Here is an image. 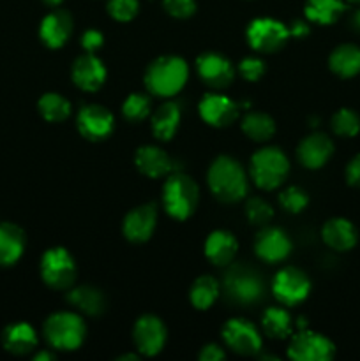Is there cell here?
I'll return each instance as SVG.
<instances>
[{
  "instance_id": "obj_43",
  "label": "cell",
  "mask_w": 360,
  "mask_h": 361,
  "mask_svg": "<svg viewBox=\"0 0 360 361\" xmlns=\"http://www.w3.org/2000/svg\"><path fill=\"white\" fill-rule=\"evenodd\" d=\"M346 182L352 187H360V154L355 155L346 166Z\"/></svg>"
},
{
  "instance_id": "obj_34",
  "label": "cell",
  "mask_w": 360,
  "mask_h": 361,
  "mask_svg": "<svg viewBox=\"0 0 360 361\" xmlns=\"http://www.w3.org/2000/svg\"><path fill=\"white\" fill-rule=\"evenodd\" d=\"M152 111V101L147 94L141 92H133L127 95V99L122 104V115L127 122L136 123L143 122Z\"/></svg>"
},
{
  "instance_id": "obj_41",
  "label": "cell",
  "mask_w": 360,
  "mask_h": 361,
  "mask_svg": "<svg viewBox=\"0 0 360 361\" xmlns=\"http://www.w3.org/2000/svg\"><path fill=\"white\" fill-rule=\"evenodd\" d=\"M80 42H81V46H83L85 51L95 53L102 46V42H104V37H102L101 32L95 30V28H88V30L83 32Z\"/></svg>"
},
{
  "instance_id": "obj_22",
  "label": "cell",
  "mask_w": 360,
  "mask_h": 361,
  "mask_svg": "<svg viewBox=\"0 0 360 361\" xmlns=\"http://www.w3.org/2000/svg\"><path fill=\"white\" fill-rule=\"evenodd\" d=\"M239 250V242L233 233L215 229L205 240V256L215 267H229Z\"/></svg>"
},
{
  "instance_id": "obj_37",
  "label": "cell",
  "mask_w": 360,
  "mask_h": 361,
  "mask_svg": "<svg viewBox=\"0 0 360 361\" xmlns=\"http://www.w3.org/2000/svg\"><path fill=\"white\" fill-rule=\"evenodd\" d=\"M279 203H281V207L284 208L286 212H289V214H299V212H302L304 208L307 207L309 196H307V192L304 189L293 185L279 194Z\"/></svg>"
},
{
  "instance_id": "obj_6",
  "label": "cell",
  "mask_w": 360,
  "mask_h": 361,
  "mask_svg": "<svg viewBox=\"0 0 360 361\" xmlns=\"http://www.w3.org/2000/svg\"><path fill=\"white\" fill-rule=\"evenodd\" d=\"M251 178L260 189L274 190L284 183L289 173V161L277 147L260 148L251 157Z\"/></svg>"
},
{
  "instance_id": "obj_29",
  "label": "cell",
  "mask_w": 360,
  "mask_h": 361,
  "mask_svg": "<svg viewBox=\"0 0 360 361\" xmlns=\"http://www.w3.org/2000/svg\"><path fill=\"white\" fill-rule=\"evenodd\" d=\"M221 295V284L212 275H201L193 282L189 291L191 305L198 310H208Z\"/></svg>"
},
{
  "instance_id": "obj_42",
  "label": "cell",
  "mask_w": 360,
  "mask_h": 361,
  "mask_svg": "<svg viewBox=\"0 0 360 361\" xmlns=\"http://www.w3.org/2000/svg\"><path fill=\"white\" fill-rule=\"evenodd\" d=\"M198 358L201 361H221L226 358V353L219 344H207L201 348L200 356H198Z\"/></svg>"
},
{
  "instance_id": "obj_44",
  "label": "cell",
  "mask_w": 360,
  "mask_h": 361,
  "mask_svg": "<svg viewBox=\"0 0 360 361\" xmlns=\"http://www.w3.org/2000/svg\"><path fill=\"white\" fill-rule=\"evenodd\" d=\"M288 32H289V37L302 39L309 34V25H307V21L304 20H295L292 21V25L288 27Z\"/></svg>"
},
{
  "instance_id": "obj_2",
  "label": "cell",
  "mask_w": 360,
  "mask_h": 361,
  "mask_svg": "<svg viewBox=\"0 0 360 361\" xmlns=\"http://www.w3.org/2000/svg\"><path fill=\"white\" fill-rule=\"evenodd\" d=\"M189 66L184 59L175 55H164L150 62L145 71V87L148 94L157 97H173L187 83Z\"/></svg>"
},
{
  "instance_id": "obj_38",
  "label": "cell",
  "mask_w": 360,
  "mask_h": 361,
  "mask_svg": "<svg viewBox=\"0 0 360 361\" xmlns=\"http://www.w3.org/2000/svg\"><path fill=\"white\" fill-rule=\"evenodd\" d=\"M138 11H140L138 0H108L109 16L116 21H122V23L134 20Z\"/></svg>"
},
{
  "instance_id": "obj_49",
  "label": "cell",
  "mask_w": 360,
  "mask_h": 361,
  "mask_svg": "<svg viewBox=\"0 0 360 361\" xmlns=\"http://www.w3.org/2000/svg\"><path fill=\"white\" fill-rule=\"evenodd\" d=\"M348 2H352V4H360V0H348Z\"/></svg>"
},
{
  "instance_id": "obj_5",
  "label": "cell",
  "mask_w": 360,
  "mask_h": 361,
  "mask_svg": "<svg viewBox=\"0 0 360 361\" xmlns=\"http://www.w3.org/2000/svg\"><path fill=\"white\" fill-rule=\"evenodd\" d=\"M226 298L236 305L249 307L261 302L265 296V282L261 274L247 264H233L222 279Z\"/></svg>"
},
{
  "instance_id": "obj_19",
  "label": "cell",
  "mask_w": 360,
  "mask_h": 361,
  "mask_svg": "<svg viewBox=\"0 0 360 361\" xmlns=\"http://www.w3.org/2000/svg\"><path fill=\"white\" fill-rule=\"evenodd\" d=\"M334 154V143L323 133H313L300 141L296 148V157L300 164L307 169H320L328 162Z\"/></svg>"
},
{
  "instance_id": "obj_4",
  "label": "cell",
  "mask_w": 360,
  "mask_h": 361,
  "mask_svg": "<svg viewBox=\"0 0 360 361\" xmlns=\"http://www.w3.org/2000/svg\"><path fill=\"white\" fill-rule=\"evenodd\" d=\"M42 334L49 348L59 351H76L85 342L87 326L80 314L60 310L48 316L42 326Z\"/></svg>"
},
{
  "instance_id": "obj_32",
  "label": "cell",
  "mask_w": 360,
  "mask_h": 361,
  "mask_svg": "<svg viewBox=\"0 0 360 361\" xmlns=\"http://www.w3.org/2000/svg\"><path fill=\"white\" fill-rule=\"evenodd\" d=\"M261 328L270 338H286L292 335L293 319L282 307H268L261 317Z\"/></svg>"
},
{
  "instance_id": "obj_20",
  "label": "cell",
  "mask_w": 360,
  "mask_h": 361,
  "mask_svg": "<svg viewBox=\"0 0 360 361\" xmlns=\"http://www.w3.org/2000/svg\"><path fill=\"white\" fill-rule=\"evenodd\" d=\"M73 16L64 9H53L46 14L39 27V37L48 48H62L73 34Z\"/></svg>"
},
{
  "instance_id": "obj_48",
  "label": "cell",
  "mask_w": 360,
  "mask_h": 361,
  "mask_svg": "<svg viewBox=\"0 0 360 361\" xmlns=\"http://www.w3.org/2000/svg\"><path fill=\"white\" fill-rule=\"evenodd\" d=\"M138 358H140L138 355H124V356H120V358H116V360L124 361V360H138Z\"/></svg>"
},
{
  "instance_id": "obj_36",
  "label": "cell",
  "mask_w": 360,
  "mask_h": 361,
  "mask_svg": "<svg viewBox=\"0 0 360 361\" xmlns=\"http://www.w3.org/2000/svg\"><path fill=\"white\" fill-rule=\"evenodd\" d=\"M246 215L251 224L263 228L274 217V208L270 207L268 201L261 200V197H251L246 203Z\"/></svg>"
},
{
  "instance_id": "obj_31",
  "label": "cell",
  "mask_w": 360,
  "mask_h": 361,
  "mask_svg": "<svg viewBox=\"0 0 360 361\" xmlns=\"http://www.w3.org/2000/svg\"><path fill=\"white\" fill-rule=\"evenodd\" d=\"M242 133L251 141L263 143L275 134V122L270 115L261 111H251L242 120Z\"/></svg>"
},
{
  "instance_id": "obj_28",
  "label": "cell",
  "mask_w": 360,
  "mask_h": 361,
  "mask_svg": "<svg viewBox=\"0 0 360 361\" xmlns=\"http://www.w3.org/2000/svg\"><path fill=\"white\" fill-rule=\"evenodd\" d=\"M328 66L334 74L341 78H353L360 73V48L356 44L337 46L328 56Z\"/></svg>"
},
{
  "instance_id": "obj_40",
  "label": "cell",
  "mask_w": 360,
  "mask_h": 361,
  "mask_svg": "<svg viewBox=\"0 0 360 361\" xmlns=\"http://www.w3.org/2000/svg\"><path fill=\"white\" fill-rule=\"evenodd\" d=\"M265 63L263 60L258 56H246L242 62L239 63L240 76L246 81H258L265 74Z\"/></svg>"
},
{
  "instance_id": "obj_21",
  "label": "cell",
  "mask_w": 360,
  "mask_h": 361,
  "mask_svg": "<svg viewBox=\"0 0 360 361\" xmlns=\"http://www.w3.org/2000/svg\"><path fill=\"white\" fill-rule=\"evenodd\" d=\"M134 164H136L138 171L147 178L168 176L173 168L172 157L161 147H155V145H145V147L138 148L136 155H134Z\"/></svg>"
},
{
  "instance_id": "obj_15",
  "label": "cell",
  "mask_w": 360,
  "mask_h": 361,
  "mask_svg": "<svg viewBox=\"0 0 360 361\" xmlns=\"http://www.w3.org/2000/svg\"><path fill=\"white\" fill-rule=\"evenodd\" d=\"M292 240L281 228L261 229L254 240V252L261 261L268 264H275L284 261L292 254Z\"/></svg>"
},
{
  "instance_id": "obj_45",
  "label": "cell",
  "mask_w": 360,
  "mask_h": 361,
  "mask_svg": "<svg viewBox=\"0 0 360 361\" xmlns=\"http://www.w3.org/2000/svg\"><path fill=\"white\" fill-rule=\"evenodd\" d=\"M34 360L35 361H53L55 360V355H53L52 351H46L44 349V351H39L37 355L34 356Z\"/></svg>"
},
{
  "instance_id": "obj_30",
  "label": "cell",
  "mask_w": 360,
  "mask_h": 361,
  "mask_svg": "<svg viewBox=\"0 0 360 361\" xmlns=\"http://www.w3.org/2000/svg\"><path fill=\"white\" fill-rule=\"evenodd\" d=\"M346 9L342 0H307L304 13L306 18L318 25H332Z\"/></svg>"
},
{
  "instance_id": "obj_24",
  "label": "cell",
  "mask_w": 360,
  "mask_h": 361,
  "mask_svg": "<svg viewBox=\"0 0 360 361\" xmlns=\"http://www.w3.org/2000/svg\"><path fill=\"white\" fill-rule=\"evenodd\" d=\"M67 302L85 316H101L106 310V296L94 286H78L67 289Z\"/></svg>"
},
{
  "instance_id": "obj_13",
  "label": "cell",
  "mask_w": 360,
  "mask_h": 361,
  "mask_svg": "<svg viewBox=\"0 0 360 361\" xmlns=\"http://www.w3.org/2000/svg\"><path fill=\"white\" fill-rule=\"evenodd\" d=\"M76 127L85 140L102 141L112 136L115 129V118L104 106L87 104L78 111Z\"/></svg>"
},
{
  "instance_id": "obj_17",
  "label": "cell",
  "mask_w": 360,
  "mask_h": 361,
  "mask_svg": "<svg viewBox=\"0 0 360 361\" xmlns=\"http://www.w3.org/2000/svg\"><path fill=\"white\" fill-rule=\"evenodd\" d=\"M201 120L212 127H228L239 118V104L228 95L205 94L198 104Z\"/></svg>"
},
{
  "instance_id": "obj_25",
  "label": "cell",
  "mask_w": 360,
  "mask_h": 361,
  "mask_svg": "<svg viewBox=\"0 0 360 361\" xmlns=\"http://www.w3.org/2000/svg\"><path fill=\"white\" fill-rule=\"evenodd\" d=\"M2 344L7 353L25 356L37 348V334L28 323H14L4 330Z\"/></svg>"
},
{
  "instance_id": "obj_10",
  "label": "cell",
  "mask_w": 360,
  "mask_h": 361,
  "mask_svg": "<svg viewBox=\"0 0 360 361\" xmlns=\"http://www.w3.org/2000/svg\"><path fill=\"white\" fill-rule=\"evenodd\" d=\"M272 293L282 305H299L309 296L311 281L300 268L284 267L272 281Z\"/></svg>"
},
{
  "instance_id": "obj_16",
  "label": "cell",
  "mask_w": 360,
  "mask_h": 361,
  "mask_svg": "<svg viewBox=\"0 0 360 361\" xmlns=\"http://www.w3.org/2000/svg\"><path fill=\"white\" fill-rule=\"evenodd\" d=\"M155 226H157V204L143 203L140 207H134L124 217L122 231L129 242L143 243L154 235Z\"/></svg>"
},
{
  "instance_id": "obj_11",
  "label": "cell",
  "mask_w": 360,
  "mask_h": 361,
  "mask_svg": "<svg viewBox=\"0 0 360 361\" xmlns=\"http://www.w3.org/2000/svg\"><path fill=\"white\" fill-rule=\"evenodd\" d=\"M222 341L226 348L240 356H254L261 351V335L251 321L244 317H233L222 326Z\"/></svg>"
},
{
  "instance_id": "obj_12",
  "label": "cell",
  "mask_w": 360,
  "mask_h": 361,
  "mask_svg": "<svg viewBox=\"0 0 360 361\" xmlns=\"http://www.w3.org/2000/svg\"><path fill=\"white\" fill-rule=\"evenodd\" d=\"M168 338V330L162 323L161 317L154 314H145L134 323L133 328V342L141 356H157L162 351Z\"/></svg>"
},
{
  "instance_id": "obj_26",
  "label": "cell",
  "mask_w": 360,
  "mask_h": 361,
  "mask_svg": "<svg viewBox=\"0 0 360 361\" xmlns=\"http://www.w3.org/2000/svg\"><path fill=\"white\" fill-rule=\"evenodd\" d=\"M25 233L20 226L2 222L0 224V267H11L23 256Z\"/></svg>"
},
{
  "instance_id": "obj_3",
  "label": "cell",
  "mask_w": 360,
  "mask_h": 361,
  "mask_svg": "<svg viewBox=\"0 0 360 361\" xmlns=\"http://www.w3.org/2000/svg\"><path fill=\"white\" fill-rule=\"evenodd\" d=\"M200 189L191 176L184 173L168 175L162 185V207L175 221H186L196 212Z\"/></svg>"
},
{
  "instance_id": "obj_18",
  "label": "cell",
  "mask_w": 360,
  "mask_h": 361,
  "mask_svg": "<svg viewBox=\"0 0 360 361\" xmlns=\"http://www.w3.org/2000/svg\"><path fill=\"white\" fill-rule=\"evenodd\" d=\"M74 85L85 92H95L104 85L106 81V67L95 53H87L78 56L71 69Z\"/></svg>"
},
{
  "instance_id": "obj_35",
  "label": "cell",
  "mask_w": 360,
  "mask_h": 361,
  "mask_svg": "<svg viewBox=\"0 0 360 361\" xmlns=\"http://www.w3.org/2000/svg\"><path fill=\"white\" fill-rule=\"evenodd\" d=\"M332 130L341 137H353L360 133V116L353 109L341 108L332 116Z\"/></svg>"
},
{
  "instance_id": "obj_1",
  "label": "cell",
  "mask_w": 360,
  "mask_h": 361,
  "mask_svg": "<svg viewBox=\"0 0 360 361\" xmlns=\"http://www.w3.org/2000/svg\"><path fill=\"white\" fill-rule=\"evenodd\" d=\"M207 182L212 194L226 204L244 200L249 185L242 164L229 155H219L212 162L207 173Z\"/></svg>"
},
{
  "instance_id": "obj_27",
  "label": "cell",
  "mask_w": 360,
  "mask_h": 361,
  "mask_svg": "<svg viewBox=\"0 0 360 361\" xmlns=\"http://www.w3.org/2000/svg\"><path fill=\"white\" fill-rule=\"evenodd\" d=\"M152 133L157 140L169 141L180 126V108L175 102H164L152 113Z\"/></svg>"
},
{
  "instance_id": "obj_8",
  "label": "cell",
  "mask_w": 360,
  "mask_h": 361,
  "mask_svg": "<svg viewBox=\"0 0 360 361\" xmlns=\"http://www.w3.org/2000/svg\"><path fill=\"white\" fill-rule=\"evenodd\" d=\"M246 37L254 51L275 53L288 42L289 32L282 21L274 18H256L247 25Z\"/></svg>"
},
{
  "instance_id": "obj_7",
  "label": "cell",
  "mask_w": 360,
  "mask_h": 361,
  "mask_svg": "<svg viewBox=\"0 0 360 361\" xmlns=\"http://www.w3.org/2000/svg\"><path fill=\"white\" fill-rule=\"evenodd\" d=\"M78 268L73 254L64 247H52L42 254L41 277L48 288L67 291L76 281Z\"/></svg>"
},
{
  "instance_id": "obj_47",
  "label": "cell",
  "mask_w": 360,
  "mask_h": 361,
  "mask_svg": "<svg viewBox=\"0 0 360 361\" xmlns=\"http://www.w3.org/2000/svg\"><path fill=\"white\" fill-rule=\"evenodd\" d=\"M42 2H44L46 6H49V7H59L60 4L64 2V0H42Z\"/></svg>"
},
{
  "instance_id": "obj_23",
  "label": "cell",
  "mask_w": 360,
  "mask_h": 361,
  "mask_svg": "<svg viewBox=\"0 0 360 361\" xmlns=\"http://www.w3.org/2000/svg\"><path fill=\"white\" fill-rule=\"evenodd\" d=\"M321 238L330 249L337 250V252H346V250H352L356 245L359 233H356V228L348 219L334 217L328 219L323 224Z\"/></svg>"
},
{
  "instance_id": "obj_46",
  "label": "cell",
  "mask_w": 360,
  "mask_h": 361,
  "mask_svg": "<svg viewBox=\"0 0 360 361\" xmlns=\"http://www.w3.org/2000/svg\"><path fill=\"white\" fill-rule=\"evenodd\" d=\"M352 27L355 28L356 32H360V7L352 14Z\"/></svg>"
},
{
  "instance_id": "obj_39",
  "label": "cell",
  "mask_w": 360,
  "mask_h": 361,
  "mask_svg": "<svg viewBox=\"0 0 360 361\" xmlns=\"http://www.w3.org/2000/svg\"><path fill=\"white\" fill-rule=\"evenodd\" d=\"M162 7L169 16L187 20L196 13V0H164Z\"/></svg>"
},
{
  "instance_id": "obj_9",
  "label": "cell",
  "mask_w": 360,
  "mask_h": 361,
  "mask_svg": "<svg viewBox=\"0 0 360 361\" xmlns=\"http://www.w3.org/2000/svg\"><path fill=\"white\" fill-rule=\"evenodd\" d=\"M334 355V342L318 331L300 330L288 345V356L295 361H328Z\"/></svg>"
},
{
  "instance_id": "obj_14",
  "label": "cell",
  "mask_w": 360,
  "mask_h": 361,
  "mask_svg": "<svg viewBox=\"0 0 360 361\" xmlns=\"http://www.w3.org/2000/svg\"><path fill=\"white\" fill-rule=\"evenodd\" d=\"M196 69L201 81L212 88H226L235 78V67L217 51H205L196 59Z\"/></svg>"
},
{
  "instance_id": "obj_33",
  "label": "cell",
  "mask_w": 360,
  "mask_h": 361,
  "mask_svg": "<svg viewBox=\"0 0 360 361\" xmlns=\"http://www.w3.org/2000/svg\"><path fill=\"white\" fill-rule=\"evenodd\" d=\"M39 113L48 122H64L71 115V102L56 92H48L37 102Z\"/></svg>"
}]
</instances>
